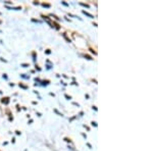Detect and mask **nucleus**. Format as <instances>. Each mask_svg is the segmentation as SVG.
Here are the masks:
<instances>
[]
</instances>
